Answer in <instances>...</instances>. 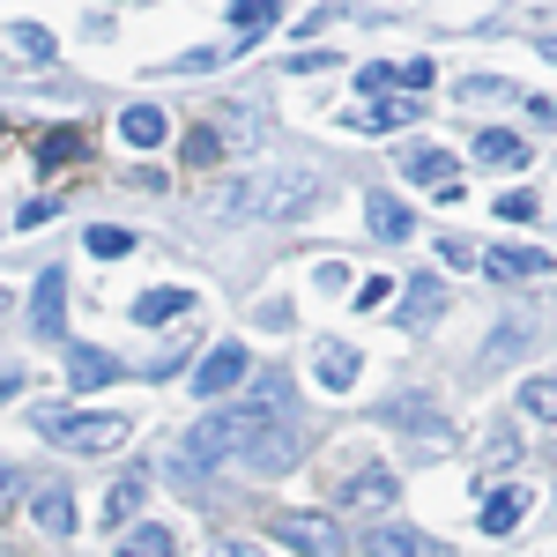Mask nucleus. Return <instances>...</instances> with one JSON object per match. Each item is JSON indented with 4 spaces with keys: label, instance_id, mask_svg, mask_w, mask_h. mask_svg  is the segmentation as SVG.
<instances>
[{
    "label": "nucleus",
    "instance_id": "nucleus-26",
    "mask_svg": "<svg viewBox=\"0 0 557 557\" xmlns=\"http://www.w3.org/2000/svg\"><path fill=\"white\" fill-rule=\"evenodd\" d=\"M520 417L557 424V380H528V386H520Z\"/></svg>",
    "mask_w": 557,
    "mask_h": 557
},
{
    "label": "nucleus",
    "instance_id": "nucleus-27",
    "mask_svg": "<svg viewBox=\"0 0 557 557\" xmlns=\"http://www.w3.org/2000/svg\"><path fill=\"white\" fill-rule=\"evenodd\" d=\"M89 253H97V260H127V253H134V231H120V223H97V231H89Z\"/></svg>",
    "mask_w": 557,
    "mask_h": 557
},
{
    "label": "nucleus",
    "instance_id": "nucleus-23",
    "mask_svg": "<svg viewBox=\"0 0 557 557\" xmlns=\"http://www.w3.org/2000/svg\"><path fill=\"white\" fill-rule=\"evenodd\" d=\"M0 45H8V52H23V60H60L52 30H38V23H8V30H0Z\"/></svg>",
    "mask_w": 557,
    "mask_h": 557
},
{
    "label": "nucleus",
    "instance_id": "nucleus-35",
    "mask_svg": "<svg viewBox=\"0 0 557 557\" xmlns=\"http://www.w3.org/2000/svg\"><path fill=\"white\" fill-rule=\"evenodd\" d=\"M506 83H461V104H498Z\"/></svg>",
    "mask_w": 557,
    "mask_h": 557
},
{
    "label": "nucleus",
    "instance_id": "nucleus-1",
    "mask_svg": "<svg viewBox=\"0 0 557 557\" xmlns=\"http://www.w3.org/2000/svg\"><path fill=\"white\" fill-rule=\"evenodd\" d=\"M268 409H275V401H215L209 417H194V424L172 438V461H164V469H172L178 483L231 469V461L253 446V431H260V417H268Z\"/></svg>",
    "mask_w": 557,
    "mask_h": 557
},
{
    "label": "nucleus",
    "instance_id": "nucleus-15",
    "mask_svg": "<svg viewBox=\"0 0 557 557\" xmlns=\"http://www.w3.org/2000/svg\"><path fill=\"white\" fill-rule=\"evenodd\" d=\"M312 357H320V386H327V394H349V386H357V372H364V357H357L349 343H320Z\"/></svg>",
    "mask_w": 557,
    "mask_h": 557
},
{
    "label": "nucleus",
    "instance_id": "nucleus-24",
    "mask_svg": "<svg viewBox=\"0 0 557 557\" xmlns=\"http://www.w3.org/2000/svg\"><path fill=\"white\" fill-rule=\"evenodd\" d=\"M520 513H528V491H498V498H491V506H483V535H513L520 528Z\"/></svg>",
    "mask_w": 557,
    "mask_h": 557
},
{
    "label": "nucleus",
    "instance_id": "nucleus-34",
    "mask_svg": "<svg viewBox=\"0 0 557 557\" xmlns=\"http://www.w3.org/2000/svg\"><path fill=\"white\" fill-rule=\"evenodd\" d=\"M438 253H446V268H475V246H469V238H438Z\"/></svg>",
    "mask_w": 557,
    "mask_h": 557
},
{
    "label": "nucleus",
    "instance_id": "nucleus-13",
    "mask_svg": "<svg viewBox=\"0 0 557 557\" xmlns=\"http://www.w3.org/2000/svg\"><path fill=\"white\" fill-rule=\"evenodd\" d=\"M438 312H446V283H438V275H417V283L401 290V312H394V320L417 335V327H431Z\"/></svg>",
    "mask_w": 557,
    "mask_h": 557
},
{
    "label": "nucleus",
    "instance_id": "nucleus-3",
    "mask_svg": "<svg viewBox=\"0 0 557 557\" xmlns=\"http://www.w3.org/2000/svg\"><path fill=\"white\" fill-rule=\"evenodd\" d=\"M312 201H320L312 178H283L275 172V178H238V186H223L209 209L215 215H305Z\"/></svg>",
    "mask_w": 557,
    "mask_h": 557
},
{
    "label": "nucleus",
    "instance_id": "nucleus-21",
    "mask_svg": "<svg viewBox=\"0 0 557 557\" xmlns=\"http://www.w3.org/2000/svg\"><path fill=\"white\" fill-rule=\"evenodd\" d=\"M120 134H127L134 149H157V141H164V112H157V104H127V112H120Z\"/></svg>",
    "mask_w": 557,
    "mask_h": 557
},
{
    "label": "nucleus",
    "instance_id": "nucleus-37",
    "mask_svg": "<svg viewBox=\"0 0 557 557\" xmlns=\"http://www.w3.org/2000/svg\"><path fill=\"white\" fill-rule=\"evenodd\" d=\"M178 67H186V75H209L215 52H209V45H194V52H178Z\"/></svg>",
    "mask_w": 557,
    "mask_h": 557
},
{
    "label": "nucleus",
    "instance_id": "nucleus-22",
    "mask_svg": "<svg viewBox=\"0 0 557 557\" xmlns=\"http://www.w3.org/2000/svg\"><path fill=\"white\" fill-rule=\"evenodd\" d=\"M30 513H38L45 535H75V498H67V491H38V498H30Z\"/></svg>",
    "mask_w": 557,
    "mask_h": 557
},
{
    "label": "nucleus",
    "instance_id": "nucleus-38",
    "mask_svg": "<svg viewBox=\"0 0 557 557\" xmlns=\"http://www.w3.org/2000/svg\"><path fill=\"white\" fill-rule=\"evenodd\" d=\"M8 498H23V475L15 469H0V506H8Z\"/></svg>",
    "mask_w": 557,
    "mask_h": 557
},
{
    "label": "nucleus",
    "instance_id": "nucleus-2",
    "mask_svg": "<svg viewBox=\"0 0 557 557\" xmlns=\"http://www.w3.org/2000/svg\"><path fill=\"white\" fill-rule=\"evenodd\" d=\"M30 424H38V438L67 446V454H120V446L134 438L127 409H67V401H45Z\"/></svg>",
    "mask_w": 557,
    "mask_h": 557
},
{
    "label": "nucleus",
    "instance_id": "nucleus-36",
    "mask_svg": "<svg viewBox=\"0 0 557 557\" xmlns=\"http://www.w3.org/2000/svg\"><path fill=\"white\" fill-rule=\"evenodd\" d=\"M506 461H513V431L498 424V431H491V469H506Z\"/></svg>",
    "mask_w": 557,
    "mask_h": 557
},
{
    "label": "nucleus",
    "instance_id": "nucleus-14",
    "mask_svg": "<svg viewBox=\"0 0 557 557\" xmlns=\"http://www.w3.org/2000/svg\"><path fill=\"white\" fill-rule=\"evenodd\" d=\"M67 380L83 386V394H97V386L120 380V357H112V349H97V343H75V349H67Z\"/></svg>",
    "mask_w": 557,
    "mask_h": 557
},
{
    "label": "nucleus",
    "instance_id": "nucleus-32",
    "mask_svg": "<svg viewBox=\"0 0 557 557\" xmlns=\"http://www.w3.org/2000/svg\"><path fill=\"white\" fill-rule=\"evenodd\" d=\"M498 215H506V223H528V215H535V194H528V186H513V194L498 201Z\"/></svg>",
    "mask_w": 557,
    "mask_h": 557
},
{
    "label": "nucleus",
    "instance_id": "nucleus-39",
    "mask_svg": "<svg viewBox=\"0 0 557 557\" xmlns=\"http://www.w3.org/2000/svg\"><path fill=\"white\" fill-rule=\"evenodd\" d=\"M209 557H260V550H253V543H215Z\"/></svg>",
    "mask_w": 557,
    "mask_h": 557
},
{
    "label": "nucleus",
    "instance_id": "nucleus-17",
    "mask_svg": "<svg viewBox=\"0 0 557 557\" xmlns=\"http://www.w3.org/2000/svg\"><path fill=\"white\" fill-rule=\"evenodd\" d=\"M409 120H417V104H401V97H364L349 127H364V134H401Z\"/></svg>",
    "mask_w": 557,
    "mask_h": 557
},
{
    "label": "nucleus",
    "instance_id": "nucleus-43",
    "mask_svg": "<svg viewBox=\"0 0 557 557\" xmlns=\"http://www.w3.org/2000/svg\"><path fill=\"white\" fill-rule=\"evenodd\" d=\"M0 312H8V290H0Z\"/></svg>",
    "mask_w": 557,
    "mask_h": 557
},
{
    "label": "nucleus",
    "instance_id": "nucleus-31",
    "mask_svg": "<svg viewBox=\"0 0 557 557\" xmlns=\"http://www.w3.org/2000/svg\"><path fill=\"white\" fill-rule=\"evenodd\" d=\"M215 157H223V134H186V164H215Z\"/></svg>",
    "mask_w": 557,
    "mask_h": 557
},
{
    "label": "nucleus",
    "instance_id": "nucleus-20",
    "mask_svg": "<svg viewBox=\"0 0 557 557\" xmlns=\"http://www.w3.org/2000/svg\"><path fill=\"white\" fill-rule=\"evenodd\" d=\"M275 15H283V0H231V38H238V52H246Z\"/></svg>",
    "mask_w": 557,
    "mask_h": 557
},
{
    "label": "nucleus",
    "instance_id": "nucleus-19",
    "mask_svg": "<svg viewBox=\"0 0 557 557\" xmlns=\"http://www.w3.org/2000/svg\"><path fill=\"white\" fill-rule=\"evenodd\" d=\"M186 305H194V290L157 283V290H141V298H134V320H141V327H164V320H178V312H186Z\"/></svg>",
    "mask_w": 557,
    "mask_h": 557
},
{
    "label": "nucleus",
    "instance_id": "nucleus-28",
    "mask_svg": "<svg viewBox=\"0 0 557 557\" xmlns=\"http://www.w3.org/2000/svg\"><path fill=\"white\" fill-rule=\"evenodd\" d=\"M386 417H394V424H431V417H438V409H431V394H401V401H394V409H386Z\"/></svg>",
    "mask_w": 557,
    "mask_h": 557
},
{
    "label": "nucleus",
    "instance_id": "nucleus-41",
    "mask_svg": "<svg viewBox=\"0 0 557 557\" xmlns=\"http://www.w3.org/2000/svg\"><path fill=\"white\" fill-rule=\"evenodd\" d=\"M535 120H557V97H535Z\"/></svg>",
    "mask_w": 557,
    "mask_h": 557
},
{
    "label": "nucleus",
    "instance_id": "nucleus-30",
    "mask_svg": "<svg viewBox=\"0 0 557 557\" xmlns=\"http://www.w3.org/2000/svg\"><path fill=\"white\" fill-rule=\"evenodd\" d=\"M75 149H83V134H45L38 164H45V172H52V164H67V157H75Z\"/></svg>",
    "mask_w": 557,
    "mask_h": 557
},
{
    "label": "nucleus",
    "instance_id": "nucleus-40",
    "mask_svg": "<svg viewBox=\"0 0 557 557\" xmlns=\"http://www.w3.org/2000/svg\"><path fill=\"white\" fill-rule=\"evenodd\" d=\"M23 394V372H0V401H15Z\"/></svg>",
    "mask_w": 557,
    "mask_h": 557
},
{
    "label": "nucleus",
    "instance_id": "nucleus-29",
    "mask_svg": "<svg viewBox=\"0 0 557 557\" xmlns=\"http://www.w3.org/2000/svg\"><path fill=\"white\" fill-rule=\"evenodd\" d=\"M520 343H528V327H498V335H491V349H483V364H513Z\"/></svg>",
    "mask_w": 557,
    "mask_h": 557
},
{
    "label": "nucleus",
    "instance_id": "nucleus-16",
    "mask_svg": "<svg viewBox=\"0 0 557 557\" xmlns=\"http://www.w3.org/2000/svg\"><path fill=\"white\" fill-rule=\"evenodd\" d=\"M120 557H178V535L157 520H127L120 528Z\"/></svg>",
    "mask_w": 557,
    "mask_h": 557
},
{
    "label": "nucleus",
    "instance_id": "nucleus-33",
    "mask_svg": "<svg viewBox=\"0 0 557 557\" xmlns=\"http://www.w3.org/2000/svg\"><path fill=\"white\" fill-rule=\"evenodd\" d=\"M386 290H394L386 275H364V290H357V312H380V305H386Z\"/></svg>",
    "mask_w": 557,
    "mask_h": 557
},
{
    "label": "nucleus",
    "instance_id": "nucleus-11",
    "mask_svg": "<svg viewBox=\"0 0 557 557\" xmlns=\"http://www.w3.org/2000/svg\"><path fill=\"white\" fill-rule=\"evenodd\" d=\"M364 557H454L438 535H417V528H372L364 535Z\"/></svg>",
    "mask_w": 557,
    "mask_h": 557
},
{
    "label": "nucleus",
    "instance_id": "nucleus-10",
    "mask_svg": "<svg viewBox=\"0 0 557 557\" xmlns=\"http://www.w3.org/2000/svg\"><path fill=\"white\" fill-rule=\"evenodd\" d=\"M454 172H461V164H454V149H438V141H409V149H401V178H417L431 194L454 186Z\"/></svg>",
    "mask_w": 557,
    "mask_h": 557
},
{
    "label": "nucleus",
    "instance_id": "nucleus-7",
    "mask_svg": "<svg viewBox=\"0 0 557 557\" xmlns=\"http://www.w3.org/2000/svg\"><path fill=\"white\" fill-rule=\"evenodd\" d=\"M275 535H283L290 550H305V557H343V535H335V520H327V513H283V520H275Z\"/></svg>",
    "mask_w": 557,
    "mask_h": 557
},
{
    "label": "nucleus",
    "instance_id": "nucleus-9",
    "mask_svg": "<svg viewBox=\"0 0 557 557\" xmlns=\"http://www.w3.org/2000/svg\"><path fill=\"white\" fill-rule=\"evenodd\" d=\"M60 327H67V275H60V268H45L38 290H30V335H45V343H52Z\"/></svg>",
    "mask_w": 557,
    "mask_h": 557
},
{
    "label": "nucleus",
    "instance_id": "nucleus-5",
    "mask_svg": "<svg viewBox=\"0 0 557 557\" xmlns=\"http://www.w3.org/2000/svg\"><path fill=\"white\" fill-rule=\"evenodd\" d=\"M246 372H253L246 343H215L209 357H201V372H194V394H201V401H223L231 386H246Z\"/></svg>",
    "mask_w": 557,
    "mask_h": 557
},
{
    "label": "nucleus",
    "instance_id": "nucleus-25",
    "mask_svg": "<svg viewBox=\"0 0 557 557\" xmlns=\"http://www.w3.org/2000/svg\"><path fill=\"white\" fill-rule=\"evenodd\" d=\"M141 513V475H127V483H112V498H104V520H112V535L127 528V520Z\"/></svg>",
    "mask_w": 557,
    "mask_h": 557
},
{
    "label": "nucleus",
    "instance_id": "nucleus-4",
    "mask_svg": "<svg viewBox=\"0 0 557 557\" xmlns=\"http://www.w3.org/2000/svg\"><path fill=\"white\" fill-rule=\"evenodd\" d=\"M394 498H401V475L394 469H357V475L335 483V506H343V513H386Z\"/></svg>",
    "mask_w": 557,
    "mask_h": 557
},
{
    "label": "nucleus",
    "instance_id": "nucleus-44",
    "mask_svg": "<svg viewBox=\"0 0 557 557\" xmlns=\"http://www.w3.org/2000/svg\"><path fill=\"white\" fill-rule=\"evenodd\" d=\"M0 141H8V127H0Z\"/></svg>",
    "mask_w": 557,
    "mask_h": 557
},
{
    "label": "nucleus",
    "instance_id": "nucleus-18",
    "mask_svg": "<svg viewBox=\"0 0 557 557\" xmlns=\"http://www.w3.org/2000/svg\"><path fill=\"white\" fill-rule=\"evenodd\" d=\"M475 164L520 172V164H528V141H520V134H506V127H483V134H475Z\"/></svg>",
    "mask_w": 557,
    "mask_h": 557
},
{
    "label": "nucleus",
    "instance_id": "nucleus-12",
    "mask_svg": "<svg viewBox=\"0 0 557 557\" xmlns=\"http://www.w3.org/2000/svg\"><path fill=\"white\" fill-rule=\"evenodd\" d=\"M364 223H372V238H380V246H401V238H409V231H417V215L401 209V201H394V194H380V186H372V194H364Z\"/></svg>",
    "mask_w": 557,
    "mask_h": 557
},
{
    "label": "nucleus",
    "instance_id": "nucleus-8",
    "mask_svg": "<svg viewBox=\"0 0 557 557\" xmlns=\"http://www.w3.org/2000/svg\"><path fill=\"white\" fill-rule=\"evenodd\" d=\"M483 275L491 283H543L550 275V253L543 246H491L483 253Z\"/></svg>",
    "mask_w": 557,
    "mask_h": 557
},
{
    "label": "nucleus",
    "instance_id": "nucleus-6",
    "mask_svg": "<svg viewBox=\"0 0 557 557\" xmlns=\"http://www.w3.org/2000/svg\"><path fill=\"white\" fill-rule=\"evenodd\" d=\"M438 83V67L431 60H386V67H357V97H386V89H424Z\"/></svg>",
    "mask_w": 557,
    "mask_h": 557
},
{
    "label": "nucleus",
    "instance_id": "nucleus-42",
    "mask_svg": "<svg viewBox=\"0 0 557 557\" xmlns=\"http://www.w3.org/2000/svg\"><path fill=\"white\" fill-rule=\"evenodd\" d=\"M535 52H543V60H557V38H543V45H535Z\"/></svg>",
    "mask_w": 557,
    "mask_h": 557
}]
</instances>
